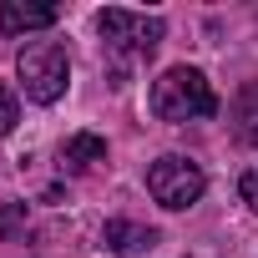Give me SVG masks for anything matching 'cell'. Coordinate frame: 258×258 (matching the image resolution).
Returning <instances> with one entry per match:
<instances>
[{
    "label": "cell",
    "instance_id": "8992f818",
    "mask_svg": "<svg viewBox=\"0 0 258 258\" xmlns=\"http://www.w3.org/2000/svg\"><path fill=\"white\" fill-rule=\"evenodd\" d=\"M56 6H26V0H6L0 6V31L6 36H21V31H51L56 26Z\"/></svg>",
    "mask_w": 258,
    "mask_h": 258
},
{
    "label": "cell",
    "instance_id": "30bf717a",
    "mask_svg": "<svg viewBox=\"0 0 258 258\" xmlns=\"http://www.w3.org/2000/svg\"><path fill=\"white\" fill-rule=\"evenodd\" d=\"M16 121H21V101H16V91L6 81H0V137H11Z\"/></svg>",
    "mask_w": 258,
    "mask_h": 258
},
{
    "label": "cell",
    "instance_id": "52a82bcc",
    "mask_svg": "<svg viewBox=\"0 0 258 258\" xmlns=\"http://www.w3.org/2000/svg\"><path fill=\"white\" fill-rule=\"evenodd\" d=\"M228 126L243 147H258V81H243L233 106H228Z\"/></svg>",
    "mask_w": 258,
    "mask_h": 258
},
{
    "label": "cell",
    "instance_id": "3957f363",
    "mask_svg": "<svg viewBox=\"0 0 258 258\" xmlns=\"http://www.w3.org/2000/svg\"><path fill=\"white\" fill-rule=\"evenodd\" d=\"M96 31L106 41V51L116 56H152L162 46V21L157 16H142V11H121V6H106L96 11Z\"/></svg>",
    "mask_w": 258,
    "mask_h": 258
},
{
    "label": "cell",
    "instance_id": "5b68a950",
    "mask_svg": "<svg viewBox=\"0 0 258 258\" xmlns=\"http://www.w3.org/2000/svg\"><path fill=\"white\" fill-rule=\"evenodd\" d=\"M101 243H106L111 253H121V258H137V253H152V248H157V228L132 223V218H106Z\"/></svg>",
    "mask_w": 258,
    "mask_h": 258
},
{
    "label": "cell",
    "instance_id": "ba28073f",
    "mask_svg": "<svg viewBox=\"0 0 258 258\" xmlns=\"http://www.w3.org/2000/svg\"><path fill=\"white\" fill-rule=\"evenodd\" d=\"M96 162H106V142H101L96 132L66 137V147H61V167H66V172H91Z\"/></svg>",
    "mask_w": 258,
    "mask_h": 258
},
{
    "label": "cell",
    "instance_id": "9c48e42d",
    "mask_svg": "<svg viewBox=\"0 0 258 258\" xmlns=\"http://www.w3.org/2000/svg\"><path fill=\"white\" fill-rule=\"evenodd\" d=\"M26 233V203H0V238Z\"/></svg>",
    "mask_w": 258,
    "mask_h": 258
},
{
    "label": "cell",
    "instance_id": "6da1fadb",
    "mask_svg": "<svg viewBox=\"0 0 258 258\" xmlns=\"http://www.w3.org/2000/svg\"><path fill=\"white\" fill-rule=\"evenodd\" d=\"M152 111H157V121L182 126V121L213 116V111H218V96H213V86H208L203 71L172 66V71H162V76L152 81Z\"/></svg>",
    "mask_w": 258,
    "mask_h": 258
},
{
    "label": "cell",
    "instance_id": "7a4b0ae2",
    "mask_svg": "<svg viewBox=\"0 0 258 258\" xmlns=\"http://www.w3.org/2000/svg\"><path fill=\"white\" fill-rule=\"evenodd\" d=\"M16 76H21V86H26V96H31V101L51 106V101H61V96H66L71 56H66V46H61V41H31V46L16 56Z\"/></svg>",
    "mask_w": 258,
    "mask_h": 258
},
{
    "label": "cell",
    "instance_id": "8fae6325",
    "mask_svg": "<svg viewBox=\"0 0 258 258\" xmlns=\"http://www.w3.org/2000/svg\"><path fill=\"white\" fill-rule=\"evenodd\" d=\"M238 192H243V203H248V208L258 213V172H248V177L238 182Z\"/></svg>",
    "mask_w": 258,
    "mask_h": 258
},
{
    "label": "cell",
    "instance_id": "277c9868",
    "mask_svg": "<svg viewBox=\"0 0 258 258\" xmlns=\"http://www.w3.org/2000/svg\"><path fill=\"white\" fill-rule=\"evenodd\" d=\"M203 187H208L203 167H198L192 157H182V152H167V157H157V162L147 167V192H152L167 213L192 208V203L203 198Z\"/></svg>",
    "mask_w": 258,
    "mask_h": 258
}]
</instances>
